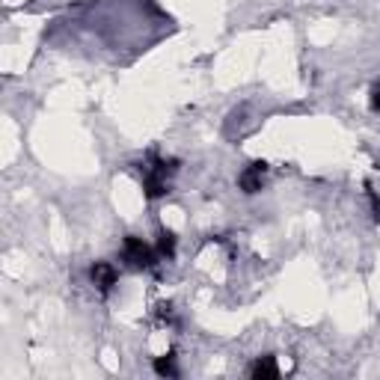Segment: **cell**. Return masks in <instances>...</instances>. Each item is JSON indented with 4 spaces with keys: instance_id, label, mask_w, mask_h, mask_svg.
I'll use <instances>...</instances> for the list:
<instances>
[{
    "instance_id": "6da1fadb",
    "label": "cell",
    "mask_w": 380,
    "mask_h": 380,
    "mask_svg": "<svg viewBox=\"0 0 380 380\" xmlns=\"http://www.w3.org/2000/svg\"><path fill=\"white\" fill-rule=\"evenodd\" d=\"M122 259L128 262L131 267H140V271H146V267H154V262H158V250H152L143 238L137 235H128L122 241Z\"/></svg>"
},
{
    "instance_id": "7a4b0ae2",
    "label": "cell",
    "mask_w": 380,
    "mask_h": 380,
    "mask_svg": "<svg viewBox=\"0 0 380 380\" xmlns=\"http://www.w3.org/2000/svg\"><path fill=\"white\" fill-rule=\"evenodd\" d=\"M264 173H267V164L264 161H252L247 170L238 176V188H241L247 196H252V193H259L262 190V185H264Z\"/></svg>"
},
{
    "instance_id": "3957f363",
    "label": "cell",
    "mask_w": 380,
    "mask_h": 380,
    "mask_svg": "<svg viewBox=\"0 0 380 380\" xmlns=\"http://www.w3.org/2000/svg\"><path fill=\"white\" fill-rule=\"evenodd\" d=\"M90 279H92V286L102 291V294H107L110 288L116 286V267L110 264V262H95L92 267H90Z\"/></svg>"
},
{
    "instance_id": "277c9868",
    "label": "cell",
    "mask_w": 380,
    "mask_h": 380,
    "mask_svg": "<svg viewBox=\"0 0 380 380\" xmlns=\"http://www.w3.org/2000/svg\"><path fill=\"white\" fill-rule=\"evenodd\" d=\"M250 374L256 377V380H274L279 377V369H276V360L274 357H259L256 362H252V369Z\"/></svg>"
},
{
    "instance_id": "5b68a950",
    "label": "cell",
    "mask_w": 380,
    "mask_h": 380,
    "mask_svg": "<svg viewBox=\"0 0 380 380\" xmlns=\"http://www.w3.org/2000/svg\"><path fill=\"white\" fill-rule=\"evenodd\" d=\"M154 250H158L161 259H173V256H176V232L164 229V232L158 235V244H154Z\"/></svg>"
},
{
    "instance_id": "8992f818",
    "label": "cell",
    "mask_w": 380,
    "mask_h": 380,
    "mask_svg": "<svg viewBox=\"0 0 380 380\" xmlns=\"http://www.w3.org/2000/svg\"><path fill=\"white\" fill-rule=\"evenodd\" d=\"M154 372L161 377H178V365H176V354H166L154 360Z\"/></svg>"
},
{
    "instance_id": "52a82bcc",
    "label": "cell",
    "mask_w": 380,
    "mask_h": 380,
    "mask_svg": "<svg viewBox=\"0 0 380 380\" xmlns=\"http://www.w3.org/2000/svg\"><path fill=\"white\" fill-rule=\"evenodd\" d=\"M369 104H372V110H374V114H380V83H377V87L372 90V98H369Z\"/></svg>"
}]
</instances>
